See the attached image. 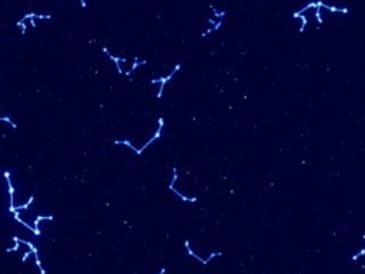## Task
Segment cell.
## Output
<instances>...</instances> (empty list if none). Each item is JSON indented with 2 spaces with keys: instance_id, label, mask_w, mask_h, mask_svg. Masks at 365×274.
Masks as SVG:
<instances>
[{
  "instance_id": "obj_1",
  "label": "cell",
  "mask_w": 365,
  "mask_h": 274,
  "mask_svg": "<svg viewBox=\"0 0 365 274\" xmlns=\"http://www.w3.org/2000/svg\"><path fill=\"white\" fill-rule=\"evenodd\" d=\"M180 69H181V64L178 63V64H176V67L173 69V71L169 74V76H167V77H160V79H153V80H150L153 84H155V83H160V90H158V93H157V97L158 98H161L163 91H164V86L167 84V81H169L170 79H173V76H174V74H176L177 71L180 70Z\"/></svg>"
},
{
  "instance_id": "obj_2",
  "label": "cell",
  "mask_w": 365,
  "mask_h": 274,
  "mask_svg": "<svg viewBox=\"0 0 365 274\" xmlns=\"http://www.w3.org/2000/svg\"><path fill=\"white\" fill-rule=\"evenodd\" d=\"M163 126H164V119H163V117H160V119H158V129H157V131H155V134L151 137L147 143L144 144L143 147L138 148V151H137V156H140L141 153H143V151L146 150V148H147L151 143H153V141H155V140H158V139H160V136H161V130H163Z\"/></svg>"
},
{
  "instance_id": "obj_3",
  "label": "cell",
  "mask_w": 365,
  "mask_h": 274,
  "mask_svg": "<svg viewBox=\"0 0 365 274\" xmlns=\"http://www.w3.org/2000/svg\"><path fill=\"white\" fill-rule=\"evenodd\" d=\"M103 52H104L106 54H107V56H109L110 59H111L113 62H114V63L117 64V71H119L120 74H123L124 71H123V69L120 67V63H124V62H127V59H126V57H121V59H120V57H114V56H113V54H110V52H109V49H107V47H103Z\"/></svg>"
},
{
  "instance_id": "obj_4",
  "label": "cell",
  "mask_w": 365,
  "mask_h": 274,
  "mask_svg": "<svg viewBox=\"0 0 365 274\" xmlns=\"http://www.w3.org/2000/svg\"><path fill=\"white\" fill-rule=\"evenodd\" d=\"M317 7H324V9H327V10L332 11V13H344V14H347L348 11H349V10H348V9H347V7H342V9H338V7L328 6V4L322 3L321 0H318V2H317Z\"/></svg>"
},
{
  "instance_id": "obj_5",
  "label": "cell",
  "mask_w": 365,
  "mask_h": 274,
  "mask_svg": "<svg viewBox=\"0 0 365 274\" xmlns=\"http://www.w3.org/2000/svg\"><path fill=\"white\" fill-rule=\"evenodd\" d=\"M169 189L171 190V191H174V193H176L177 196H178V197H180V199H181L182 201H197V197H187V196H184V194H181V193H180L178 190H177L176 187L173 186V184H170V186H169Z\"/></svg>"
},
{
  "instance_id": "obj_6",
  "label": "cell",
  "mask_w": 365,
  "mask_h": 274,
  "mask_svg": "<svg viewBox=\"0 0 365 274\" xmlns=\"http://www.w3.org/2000/svg\"><path fill=\"white\" fill-rule=\"evenodd\" d=\"M146 63H147L146 60H143V62H138V57H134V63H133V66H131V69H130V70H127L124 74H126L127 77H130L131 73H133V71L136 70L137 67H138V66H143V64H146Z\"/></svg>"
},
{
  "instance_id": "obj_7",
  "label": "cell",
  "mask_w": 365,
  "mask_h": 274,
  "mask_svg": "<svg viewBox=\"0 0 365 274\" xmlns=\"http://www.w3.org/2000/svg\"><path fill=\"white\" fill-rule=\"evenodd\" d=\"M53 220V216H47V217H44V216H39V217H36L34 220V234L39 235L40 234V230H39V223L42 221V220Z\"/></svg>"
},
{
  "instance_id": "obj_8",
  "label": "cell",
  "mask_w": 365,
  "mask_h": 274,
  "mask_svg": "<svg viewBox=\"0 0 365 274\" xmlns=\"http://www.w3.org/2000/svg\"><path fill=\"white\" fill-rule=\"evenodd\" d=\"M292 17H300V19L302 20V26L300 27V33H302L304 30H305L307 25H308V19H307L305 16H304V14H298L297 11H295V13H292Z\"/></svg>"
},
{
  "instance_id": "obj_9",
  "label": "cell",
  "mask_w": 365,
  "mask_h": 274,
  "mask_svg": "<svg viewBox=\"0 0 365 274\" xmlns=\"http://www.w3.org/2000/svg\"><path fill=\"white\" fill-rule=\"evenodd\" d=\"M114 144H116V146H117V144H124V146H127V147H130L131 150H133L134 153H136V154H137V151H138V148L134 147V146H133V144H131L128 140H114Z\"/></svg>"
},
{
  "instance_id": "obj_10",
  "label": "cell",
  "mask_w": 365,
  "mask_h": 274,
  "mask_svg": "<svg viewBox=\"0 0 365 274\" xmlns=\"http://www.w3.org/2000/svg\"><path fill=\"white\" fill-rule=\"evenodd\" d=\"M33 200H34V196H32V197H30V199H29V201H27V203H26V204H21V206H17V207H16V211H19V210H27V208H29V206H30V204L33 203Z\"/></svg>"
},
{
  "instance_id": "obj_11",
  "label": "cell",
  "mask_w": 365,
  "mask_h": 274,
  "mask_svg": "<svg viewBox=\"0 0 365 274\" xmlns=\"http://www.w3.org/2000/svg\"><path fill=\"white\" fill-rule=\"evenodd\" d=\"M213 9V13H214V16L215 17H218V19H223L225 16V11H221V10H217V9H214V7H211Z\"/></svg>"
},
{
  "instance_id": "obj_12",
  "label": "cell",
  "mask_w": 365,
  "mask_h": 274,
  "mask_svg": "<svg viewBox=\"0 0 365 274\" xmlns=\"http://www.w3.org/2000/svg\"><path fill=\"white\" fill-rule=\"evenodd\" d=\"M0 121H7V123H10V124H11V127H13V129H17L16 123H14V121H11L10 117H0Z\"/></svg>"
},
{
  "instance_id": "obj_13",
  "label": "cell",
  "mask_w": 365,
  "mask_h": 274,
  "mask_svg": "<svg viewBox=\"0 0 365 274\" xmlns=\"http://www.w3.org/2000/svg\"><path fill=\"white\" fill-rule=\"evenodd\" d=\"M319 9H321V7H317V10H315V17H317V20H318L319 25H322V19H321V11H319Z\"/></svg>"
},
{
  "instance_id": "obj_14",
  "label": "cell",
  "mask_w": 365,
  "mask_h": 274,
  "mask_svg": "<svg viewBox=\"0 0 365 274\" xmlns=\"http://www.w3.org/2000/svg\"><path fill=\"white\" fill-rule=\"evenodd\" d=\"M17 26H19V27H21V34H25V33H26V25H25V23L20 20V21H17Z\"/></svg>"
},
{
  "instance_id": "obj_15",
  "label": "cell",
  "mask_w": 365,
  "mask_h": 274,
  "mask_svg": "<svg viewBox=\"0 0 365 274\" xmlns=\"http://www.w3.org/2000/svg\"><path fill=\"white\" fill-rule=\"evenodd\" d=\"M30 253H32V251H27V253H26V254H25V256H23V258H21V260L25 261V260H26V258H27V257H29V254H30Z\"/></svg>"
},
{
  "instance_id": "obj_16",
  "label": "cell",
  "mask_w": 365,
  "mask_h": 274,
  "mask_svg": "<svg viewBox=\"0 0 365 274\" xmlns=\"http://www.w3.org/2000/svg\"><path fill=\"white\" fill-rule=\"evenodd\" d=\"M80 3H81V6H83V7H86V2H84V0H80Z\"/></svg>"
}]
</instances>
